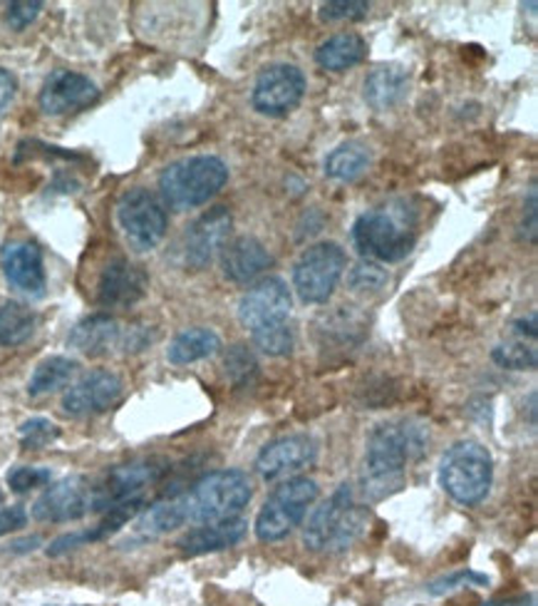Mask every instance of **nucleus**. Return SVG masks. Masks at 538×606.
I'll use <instances>...</instances> for the list:
<instances>
[{
  "instance_id": "nucleus-1",
  "label": "nucleus",
  "mask_w": 538,
  "mask_h": 606,
  "mask_svg": "<svg viewBox=\"0 0 538 606\" xmlns=\"http://www.w3.org/2000/svg\"><path fill=\"white\" fill-rule=\"evenodd\" d=\"M430 436L415 420L380 423L368 438L360 477L362 495L370 502L385 500L405 487V470L427 452Z\"/></svg>"
},
{
  "instance_id": "nucleus-2",
  "label": "nucleus",
  "mask_w": 538,
  "mask_h": 606,
  "mask_svg": "<svg viewBox=\"0 0 538 606\" xmlns=\"http://www.w3.org/2000/svg\"><path fill=\"white\" fill-rule=\"evenodd\" d=\"M417 226L419 216L415 206L407 199H392V202L358 216L352 226L355 249L368 261L397 264L413 254Z\"/></svg>"
},
{
  "instance_id": "nucleus-3",
  "label": "nucleus",
  "mask_w": 538,
  "mask_h": 606,
  "mask_svg": "<svg viewBox=\"0 0 538 606\" xmlns=\"http://www.w3.org/2000/svg\"><path fill=\"white\" fill-rule=\"evenodd\" d=\"M229 182V167L214 155L171 162L159 175V197L175 212L196 210L222 192Z\"/></svg>"
},
{
  "instance_id": "nucleus-4",
  "label": "nucleus",
  "mask_w": 538,
  "mask_h": 606,
  "mask_svg": "<svg viewBox=\"0 0 538 606\" xmlns=\"http://www.w3.org/2000/svg\"><path fill=\"white\" fill-rule=\"evenodd\" d=\"M251 479L243 470H216L191 485V490L181 492L187 510V522L208 524L239 518L243 508L251 502Z\"/></svg>"
},
{
  "instance_id": "nucleus-5",
  "label": "nucleus",
  "mask_w": 538,
  "mask_h": 606,
  "mask_svg": "<svg viewBox=\"0 0 538 606\" xmlns=\"http://www.w3.org/2000/svg\"><path fill=\"white\" fill-rule=\"evenodd\" d=\"M368 512L355 502V492L348 483H343L325 500L321 508L313 512L303 530V545L310 551H345L355 545V539L362 535Z\"/></svg>"
},
{
  "instance_id": "nucleus-6",
  "label": "nucleus",
  "mask_w": 538,
  "mask_h": 606,
  "mask_svg": "<svg viewBox=\"0 0 538 606\" xmlns=\"http://www.w3.org/2000/svg\"><path fill=\"white\" fill-rule=\"evenodd\" d=\"M440 483L444 492L464 508L485 502L494 483L491 452L477 440L454 442L440 463Z\"/></svg>"
},
{
  "instance_id": "nucleus-7",
  "label": "nucleus",
  "mask_w": 538,
  "mask_h": 606,
  "mask_svg": "<svg viewBox=\"0 0 538 606\" xmlns=\"http://www.w3.org/2000/svg\"><path fill=\"white\" fill-rule=\"evenodd\" d=\"M318 492H321V487L310 477H288L286 483H280L266 497L256 524H253L256 537L261 542L286 539L303 522L308 510L313 508Z\"/></svg>"
},
{
  "instance_id": "nucleus-8",
  "label": "nucleus",
  "mask_w": 538,
  "mask_h": 606,
  "mask_svg": "<svg viewBox=\"0 0 538 606\" xmlns=\"http://www.w3.org/2000/svg\"><path fill=\"white\" fill-rule=\"evenodd\" d=\"M348 266L345 249L335 241H321L308 247L294 269V286L303 304H325Z\"/></svg>"
},
{
  "instance_id": "nucleus-9",
  "label": "nucleus",
  "mask_w": 538,
  "mask_h": 606,
  "mask_svg": "<svg viewBox=\"0 0 538 606\" xmlns=\"http://www.w3.org/2000/svg\"><path fill=\"white\" fill-rule=\"evenodd\" d=\"M117 224L134 251H152L167 234V212L150 189L134 187L117 202Z\"/></svg>"
},
{
  "instance_id": "nucleus-10",
  "label": "nucleus",
  "mask_w": 538,
  "mask_h": 606,
  "mask_svg": "<svg viewBox=\"0 0 538 606\" xmlns=\"http://www.w3.org/2000/svg\"><path fill=\"white\" fill-rule=\"evenodd\" d=\"M169 465L162 458H142L130 460V463L109 467L107 473L93 485L89 495V512H107L115 504H120L130 497L140 495L144 487L157 483L167 473Z\"/></svg>"
},
{
  "instance_id": "nucleus-11",
  "label": "nucleus",
  "mask_w": 538,
  "mask_h": 606,
  "mask_svg": "<svg viewBox=\"0 0 538 606\" xmlns=\"http://www.w3.org/2000/svg\"><path fill=\"white\" fill-rule=\"evenodd\" d=\"M306 95V75L288 62L266 66L253 85V110L266 117H286L300 105Z\"/></svg>"
},
{
  "instance_id": "nucleus-12",
  "label": "nucleus",
  "mask_w": 538,
  "mask_h": 606,
  "mask_svg": "<svg viewBox=\"0 0 538 606\" xmlns=\"http://www.w3.org/2000/svg\"><path fill=\"white\" fill-rule=\"evenodd\" d=\"M290 311H294V296H290L288 284L278 276H268L251 286L239 301V321L251 333L268 325L288 323Z\"/></svg>"
},
{
  "instance_id": "nucleus-13",
  "label": "nucleus",
  "mask_w": 538,
  "mask_h": 606,
  "mask_svg": "<svg viewBox=\"0 0 538 606\" xmlns=\"http://www.w3.org/2000/svg\"><path fill=\"white\" fill-rule=\"evenodd\" d=\"M231 212L226 206H214L204 212L189 226L181 239V261L191 271H202L212 264L216 254H222L231 231Z\"/></svg>"
},
{
  "instance_id": "nucleus-14",
  "label": "nucleus",
  "mask_w": 538,
  "mask_h": 606,
  "mask_svg": "<svg viewBox=\"0 0 538 606\" xmlns=\"http://www.w3.org/2000/svg\"><path fill=\"white\" fill-rule=\"evenodd\" d=\"M124 393L122 378L112 373V370H89L87 376H82L75 385L68 388V393L62 395V411L70 418H89V415L107 413L120 403Z\"/></svg>"
},
{
  "instance_id": "nucleus-15",
  "label": "nucleus",
  "mask_w": 538,
  "mask_h": 606,
  "mask_svg": "<svg viewBox=\"0 0 538 606\" xmlns=\"http://www.w3.org/2000/svg\"><path fill=\"white\" fill-rule=\"evenodd\" d=\"M93 483L82 475H72L50 485L33 504V518L45 524H65L82 520L89 512Z\"/></svg>"
},
{
  "instance_id": "nucleus-16",
  "label": "nucleus",
  "mask_w": 538,
  "mask_h": 606,
  "mask_svg": "<svg viewBox=\"0 0 538 606\" xmlns=\"http://www.w3.org/2000/svg\"><path fill=\"white\" fill-rule=\"evenodd\" d=\"M99 99L97 85L87 75L72 70H55L48 75L40 90V110L50 117L72 115L80 110H87Z\"/></svg>"
},
{
  "instance_id": "nucleus-17",
  "label": "nucleus",
  "mask_w": 538,
  "mask_h": 606,
  "mask_svg": "<svg viewBox=\"0 0 538 606\" xmlns=\"http://www.w3.org/2000/svg\"><path fill=\"white\" fill-rule=\"evenodd\" d=\"M318 460V440L306 432L286 436L268 442L256 458V473L263 479H280L296 473H303Z\"/></svg>"
},
{
  "instance_id": "nucleus-18",
  "label": "nucleus",
  "mask_w": 538,
  "mask_h": 606,
  "mask_svg": "<svg viewBox=\"0 0 538 606\" xmlns=\"http://www.w3.org/2000/svg\"><path fill=\"white\" fill-rule=\"evenodd\" d=\"M0 266L15 292L27 298H43L48 288V276H45L43 249L35 241H8L0 249Z\"/></svg>"
},
{
  "instance_id": "nucleus-19",
  "label": "nucleus",
  "mask_w": 538,
  "mask_h": 606,
  "mask_svg": "<svg viewBox=\"0 0 538 606\" xmlns=\"http://www.w3.org/2000/svg\"><path fill=\"white\" fill-rule=\"evenodd\" d=\"M150 276L130 259H115L103 269L97 282V304L105 309H132L147 296Z\"/></svg>"
},
{
  "instance_id": "nucleus-20",
  "label": "nucleus",
  "mask_w": 538,
  "mask_h": 606,
  "mask_svg": "<svg viewBox=\"0 0 538 606\" xmlns=\"http://www.w3.org/2000/svg\"><path fill=\"white\" fill-rule=\"evenodd\" d=\"M122 341L124 325L117 321L115 316L93 313L75 323V329L70 331L68 346L87 358H103L109 356V353H115L117 348L122 350Z\"/></svg>"
},
{
  "instance_id": "nucleus-21",
  "label": "nucleus",
  "mask_w": 538,
  "mask_h": 606,
  "mask_svg": "<svg viewBox=\"0 0 538 606\" xmlns=\"http://www.w3.org/2000/svg\"><path fill=\"white\" fill-rule=\"evenodd\" d=\"M246 532H249V522L241 518L208 522L189 530L187 535L177 542V547L184 557H204L214 555V551L236 547L246 537Z\"/></svg>"
},
{
  "instance_id": "nucleus-22",
  "label": "nucleus",
  "mask_w": 538,
  "mask_h": 606,
  "mask_svg": "<svg viewBox=\"0 0 538 606\" xmlns=\"http://www.w3.org/2000/svg\"><path fill=\"white\" fill-rule=\"evenodd\" d=\"M273 264L268 249L256 237H239L222 249L224 276L236 284H249Z\"/></svg>"
},
{
  "instance_id": "nucleus-23",
  "label": "nucleus",
  "mask_w": 538,
  "mask_h": 606,
  "mask_svg": "<svg viewBox=\"0 0 538 606\" xmlns=\"http://www.w3.org/2000/svg\"><path fill=\"white\" fill-rule=\"evenodd\" d=\"M409 70L405 66H380L364 78V103L372 110L387 112L407 97Z\"/></svg>"
},
{
  "instance_id": "nucleus-24",
  "label": "nucleus",
  "mask_w": 538,
  "mask_h": 606,
  "mask_svg": "<svg viewBox=\"0 0 538 606\" xmlns=\"http://www.w3.org/2000/svg\"><path fill=\"white\" fill-rule=\"evenodd\" d=\"M181 524H187V510L179 492V495L164 497V500L150 504L147 510H142L140 520H136L134 535L142 542H152L179 530Z\"/></svg>"
},
{
  "instance_id": "nucleus-25",
  "label": "nucleus",
  "mask_w": 538,
  "mask_h": 606,
  "mask_svg": "<svg viewBox=\"0 0 538 606\" xmlns=\"http://www.w3.org/2000/svg\"><path fill=\"white\" fill-rule=\"evenodd\" d=\"M368 58V43L358 33H337L318 45L315 62L327 72H345Z\"/></svg>"
},
{
  "instance_id": "nucleus-26",
  "label": "nucleus",
  "mask_w": 538,
  "mask_h": 606,
  "mask_svg": "<svg viewBox=\"0 0 538 606\" xmlns=\"http://www.w3.org/2000/svg\"><path fill=\"white\" fill-rule=\"evenodd\" d=\"M218 350H222V338L216 336V331L204 329V325H194V329L177 333L167 348V358L175 366H189L196 364V360L216 356Z\"/></svg>"
},
{
  "instance_id": "nucleus-27",
  "label": "nucleus",
  "mask_w": 538,
  "mask_h": 606,
  "mask_svg": "<svg viewBox=\"0 0 538 606\" xmlns=\"http://www.w3.org/2000/svg\"><path fill=\"white\" fill-rule=\"evenodd\" d=\"M372 155L370 147L362 142H343L325 157V175L331 179H337V182H352L358 179L364 169L370 167Z\"/></svg>"
},
{
  "instance_id": "nucleus-28",
  "label": "nucleus",
  "mask_w": 538,
  "mask_h": 606,
  "mask_svg": "<svg viewBox=\"0 0 538 606\" xmlns=\"http://www.w3.org/2000/svg\"><path fill=\"white\" fill-rule=\"evenodd\" d=\"M75 373H77V360H72L68 356L45 358L35 366L31 381H27V395L40 397V395H50L55 391H60V388L70 385Z\"/></svg>"
},
{
  "instance_id": "nucleus-29",
  "label": "nucleus",
  "mask_w": 538,
  "mask_h": 606,
  "mask_svg": "<svg viewBox=\"0 0 538 606\" xmlns=\"http://www.w3.org/2000/svg\"><path fill=\"white\" fill-rule=\"evenodd\" d=\"M38 325V316L27 306L17 301H5L0 306V346L15 348L23 346L25 341H31Z\"/></svg>"
},
{
  "instance_id": "nucleus-30",
  "label": "nucleus",
  "mask_w": 538,
  "mask_h": 606,
  "mask_svg": "<svg viewBox=\"0 0 538 606\" xmlns=\"http://www.w3.org/2000/svg\"><path fill=\"white\" fill-rule=\"evenodd\" d=\"M226 376L234 383V388H249L256 383L259 378V360L253 356V350L243 343H236L226 353Z\"/></svg>"
},
{
  "instance_id": "nucleus-31",
  "label": "nucleus",
  "mask_w": 538,
  "mask_h": 606,
  "mask_svg": "<svg viewBox=\"0 0 538 606\" xmlns=\"http://www.w3.org/2000/svg\"><path fill=\"white\" fill-rule=\"evenodd\" d=\"M253 346H256L261 353H266L271 358H283L290 356L296 348V333L290 329V323H278V325H268V329H259L251 333Z\"/></svg>"
},
{
  "instance_id": "nucleus-32",
  "label": "nucleus",
  "mask_w": 538,
  "mask_h": 606,
  "mask_svg": "<svg viewBox=\"0 0 538 606\" xmlns=\"http://www.w3.org/2000/svg\"><path fill=\"white\" fill-rule=\"evenodd\" d=\"M17 436L23 450H43L60 438V428L48 418H31L17 428Z\"/></svg>"
},
{
  "instance_id": "nucleus-33",
  "label": "nucleus",
  "mask_w": 538,
  "mask_h": 606,
  "mask_svg": "<svg viewBox=\"0 0 538 606\" xmlns=\"http://www.w3.org/2000/svg\"><path fill=\"white\" fill-rule=\"evenodd\" d=\"M494 364L506 370H534L538 364L536 348L526 346V343H501L491 350Z\"/></svg>"
},
{
  "instance_id": "nucleus-34",
  "label": "nucleus",
  "mask_w": 538,
  "mask_h": 606,
  "mask_svg": "<svg viewBox=\"0 0 538 606\" xmlns=\"http://www.w3.org/2000/svg\"><path fill=\"white\" fill-rule=\"evenodd\" d=\"M348 284H350V288H355V292L372 294V292H382V288L390 284V276H387V271L378 264V261L362 259L358 266L350 269Z\"/></svg>"
},
{
  "instance_id": "nucleus-35",
  "label": "nucleus",
  "mask_w": 538,
  "mask_h": 606,
  "mask_svg": "<svg viewBox=\"0 0 538 606\" xmlns=\"http://www.w3.org/2000/svg\"><path fill=\"white\" fill-rule=\"evenodd\" d=\"M52 470L50 467H35V465H17L8 473V487L13 492L25 495L38 490V487L50 485Z\"/></svg>"
},
{
  "instance_id": "nucleus-36",
  "label": "nucleus",
  "mask_w": 538,
  "mask_h": 606,
  "mask_svg": "<svg viewBox=\"0 0 538 606\" xmlns=\"http://www.w3.org/2000/svg\"><path fill=\"white\" fill-rule=\"evenodd\" d=\"M370 13V3L360 0H333V3L321 5L323 23H340V21H362Z\"/></svg>"
},
{
  "instance_id": "nucleus-37",
  "label": "nucleus",
  "mask_w": 538,
  "mask_h": 606,
  "mask_svg": "<svg viewBox=\"0 0 538 606\" xmlns=\"http://www.w3.org/2000/svg\"><path fill=\"white\" fill-rule=\"evenodd\" d=\"M489 586V577L487 574H479V572H471V569H459V572H454L450 577H442L427 586V592L432 596H442L452 590H462V586Z\"/></svg>"
},
{
  "instance_id": "nucleus-38",
  "label": "nucleus",
  "mask_w": 538,
  "mask_h": 606,
  "mask_svg": "<svg viewBox=\"0 0 538 606\" xmlns=\"http://www.w3.org/2000/svg\"><path fill=\"white\" fill-rule=\"evenodd\" d=\"M43 11V3L40 0H25V3H11L5 11V23L11 25L13 31H25L27 25H31L35 17L40 15Z\"/></svg>"
},
{
  "instance_id": "nucleus-39",
  "label": "nucleus",
  "mask_w": 538,
  "mask_h": 606,
  "mask_svg": "<svg viewBox=\"0 0 538 606\" xmlns=\"http://www.w3.org/2000/svg\"><path fill=\"white\" fill-rule=\"evenodd\" d=\"M536 216H538V192H536V185H531L524 204V219H522V237L528 243H536V231H538Z\"/></svg>"
},
{
  "instance_id": "nucleus-40",
  "label": "nucleus",
  "mask_w": 538,
  "mask_h": 606,
  "mask_svg": "<svg viewBox=\"0 0 538 606\" xmlns=\"http://www.w3.org/2000/svg\"><path fill=\"white\" fill-rule=\"evenodd\" d=\"M27 522V512L23 504H13V508L0 510V537L11 535V532H17L21 527H25Z\"/></svg>"
},
{
  "instance_id": "nucleus-41",
  "label": "nucleus",
  "mask_w": 538,
  "mask_h": 606,
  "mask_svg": "<svg viewBox=\"0 0 538 606\" xmlns=\"http://www.w3.org/2000/svg\"><path fill=\"white\" fill-rule=\"evenodd\" d=\"M17 93V80L11 70L0 68V115H3Z\"/></svg>"
},
{
  "instance_id": "nucleus-42",
  "label": "nucleus",
  "mask_w": 538,
  "mask_h": 606,
  "mask_svg": "<svg viewBox=\"0 0 538 606\" xmlns=\"http://www.w3.org/2000/svg\"><path fill=\"white\" fill-rule=\"evenodd\" d=\"M536 313H528V316H524V319H518V321H514V333L516 336H522V338H536L538 336V331H536Z\"/></svg>"
},
{
  "instance_id": "nucleus-43",
  "label": "nucleus",
  "mask_w": 538,
  "mask_h": 606,
  "mask_svg": "<svg viewBox=\"0 0 538 606\" xmlns=\"http://www.w3.org/2000/svg\"><path fill=\"white\" fill-rule=\"evenodd\" d=\"M40 545H43L40 537H27V539H21V542H13L11 551H17V555H21V551H33V549H38Z\"/></svg>"
},
{
  "instance_id": "nucleus-44",
  "label": "nucleus",
  "mask_w": 538,
  "mask_h": 606,
  "mask_svg": "<svg viewBox=\"0 0 538 606\" xmlns=\"http://www.w3.org/2000/svg\"><path fill=\"white\" fill-rule=\"evenodd\" d=\"M0 504H3V492H0Z\"/></svg>"
}]
</instances>
